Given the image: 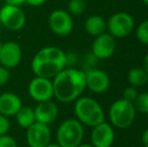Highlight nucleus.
<instances>
[{
    "mask_svg": "<svg viewBox=\"0 0 148 147\" xmlns=\"http://www.w3.org/2000/svg\"><path fill=\"white\" fill-rule=\"evenodd\" d=\"M84 138V127L78 119H68L57 131V143L62 147H77Z\"/></svg>",
    "mask_w": 148,
    "mask_h": 147,
    "instance_id": "4",
    "label": "nucleus"
},
{
    "mask_svg": "<svg viewBox=\"0 0 148 147\" xmlns=\"http://www.w3.org/2000/svg\"><path fill=\"white\" fill-rule=\"evenodd\" d=\"M148 74L142 68H133L128 73V82L132 87H142L147 84Z\"/></svg>",
    "mask_w": 148,
    "mask_h": 147,
    "instance_id": "19",
    "label": "nucleus"
},
{
    "mask_svg": "<svg viewBox=\"0 0 148 147\" xmlns=\"http://www.w3.org/2000/svg\"><path fill=\"white\" fill-rule=\"evenodd\" d=\"M15 117H16L17 124L21 128H24V129H27L34 122H36V120H35L34 109H32L31 107L28 106L25 107L22 106L19 109V111L16 113Z\"/></svg>",
    "mask_w": 148,
    "mask_h": 147,
    "instance_id": "18",
    "label": "nucleus"
},
{
    "mask_svg": "<svg viewBox=\"0 0 148 147\" xmlns=\"http://www.w3.org/2000/svg\"><path fill=\"white\" fill-rule=\"evenodd\" d=\"M75 114L82 124L96 127L105 122V114L101 105L90 97H80L75 103Z\"/></svg>",
    "mask_w": 148,
    "mask_h": 147,
    "instance_id": "3",
    "label": "nucleus"
},
{
    "mask_svg": "<svg viewBox=\"0 0 148 147\" xmlns=\"http://www.w3.org/2000/svg\"><path fill=\"white\" fill-rule=\"evenodd\" d=\"M143 69L146 71V73L148 74V53L145 55L144 59H143Z\"/></svg>",
    "mask_w": 148,
    "mask_h": 147,
    "instance_id": "30",
    "label": "nucleus"
},
{
    "mask_svg": "<svg viewBox=\"0 0 148 147\" xmlns=\"http://www.w3.org/2000/svg\"><path fill=\"white\" fill-rule=\"evenodd\" d=\"M28 94L35 102L40 103L49 101L53 98V86L51 79L36 77L28 85Z\"/></svg>",
    "mask_w": 148,
    "mask_h": 147,
    "instance_id": "9",
    "label": "nucleus"
},
{
    "mask_svg": "<svg viewBox=\"0 0 148 147\" xmlns=\"http://www.w3.org/2000/svg\"><path fill=\"white\" fill-rule=\"evenodd\" d=\"M85 30L92 36H98L107 30V21L102 16L92 15L85 22Z\"/></svg>",
    "mask_w": 148,
    "mask_h": 147,
    "instance_id": "17",
    "label": "nucleus"
},
{
    "mask_svg": "<svg viewBox=\"0 0 148 147\" xmlns=\"http://www.w3.org/2000/svg\"><path fill=\"white\" fill-rule=\"evenodd\" d=\"M85 79L86 87L96 94L106 92L110 87L109 76L101 70L93 69L85 72Z\"/></svg>",
    "mask_w": 148,
    "mask_h": 147,
    "instance_id": "13",
    "label": "nucleus"
},
{
    "mask_svg": "<svg viewBox=\"0 0 148 147\" xmlns=\"http://www.w3.org/2000/svg\"><path fill=\"white\" fill-rule=\"evenodd\" d=\"M147 84H148V80H147Z\"/></svg>",
    "mask_w": 148,
    "mask_h": 147,
    "instance_id": "36",
    "label": "nucleus"
},
{
    "mask_svg": "<svg viewBox=\"0 0 148 147\" xmlns=\"http://www.w3.org/2000/svg\"><path fill=\"white\" fill-rule=\"evenodd\" d=\"M142 144L144 147H148V128L144 130L142 134Z\"/></svg>",
    "mask_w": 148,
    "mask_h": 147,
    "instance_id": "29",
    "label": "nucleus"
},
{
    "mask_svg": "<svg viewBox=\"0 0 148 147\" xmlns=\"http://www.w3.org/2000/svg\"><path fill=\"white\" fill-rule=\"evenodd\" d=\"M45 147H62V146H60L59 143H51H51H49Z\"/></svg>",
    "mask_w": 148,
    "mask_h": 147,
    "instance_id": "31",
    "label": "nucleus"
},
{
    "mask_svg": "<svg viewBox=\"0 0 148 147\" xmlns=\"http://www.w3.org/2000/svg\"><path fill=\"white\" fill-rule=\"evenodd\" d=\"M136 37L141 43L148 44V19L142 21L137 26Z\"/></svg>",
    "mask_w": 148,
    "mask_h": 147,
    "instance_id": "22",
    "label": "nucleus"
},
{
    "mask_svg": "<svg viewBox=\"0 0 148 147\" xmlns=\"http://www.w3.org/2000/svg\"><path fill=\"white\" fill-rule=\"evenodd\" d=\"M34 114L36 122L49 125V124L53 123L56 118L58 117L59 109H58L56 103L49 100L38 103V105L34 108Z\"/></svg>",
    "mask_w": 148,
    "mask_h": 147,
    "instance_id": "15",
    "label": "nucleus"
},
{
    "mask_svg": "<svg viewBox=\"0 0 148 147\" xmlns=\"http://www.w3.org/2000/svg\"><path fill=\"white\" fill-rule=\"evenodd\" d=\"M142 1H143V3H144L145 5L148 6V0H142Z\"/></svg>",
    "mask_w": 148,
    "mask_h": 147,
    "instance_id": "33",
    "label": "nucleus"
},
{
    "mask_svg": "<svg viewBox=\"0 0 148 147\" xmlns=\"http://www.w3.org/2000/svg\"><path fill=\"white\" fill-rule=\"evenodd\" d=\"M68 59L57 46H45L39 49L31 61V70L36 77L53 79L64 69Z\"/></svg>",
    "mask_w": 148,
    "mask_h": 147,
    "instance_id": "2",
    "label": "nucleus"
},
{
    "mask_svg": "<svg viewBox=\"0 0 148 147\" xmlns=\"http://www.w3.org/2000/svg\"><path fill=\"white\" fill-rule=\"evenodd\" d=\"M133 105L136 111L142 114H148V92L138 94Z\"/></svg>",
    "mask_w": 148,
    "mask_h": 147,
    "instance_id": "21",
    "label": "nucleus"
},
{
    "mask_svg": "<svg viewBox=\"0 0 148 147\" xmlns=\"http://www.w3.org/2000/svg\"><path fill=\"white\" fill-rule=\"evenodd\" d=\"M86 10V1L84 0H70L68 3V12L71 15H82Z\"/></svg>",
    "mask_w": 148,
    "mask_h": 147,
    "instance_id": "20",
    "label": "nucleus"
},
{
    "mask_svg": "<svg viewBox=\"0 0 148 147\" xmlns=\"http://www.w3.org/2000/svg\"><path fill=\"white\" fill-rule=\"evenodd\" d=\"M22 59V49L15 41H7L2 44L0 51V64L3 67L11 70L20 64Z\"/></svg>",
    "mask_w": 148,
    "mask_h": 147,
    "instance_id": "12",
    "label": "nucleus"
},
{
    "mask_svg": "<svg viewBox=\"0 0 148 147\" xmlns=\"http://www.w3.org/2000/svg\"><path fill=\"white\" fill-rule=\"evenodd\" d=\"M84 1H88V0H84Z\"/></svg>",
    "mask_w": 148,
    "mask_h": 147,
    "instance_id": "35",
    "label": "nucleus"
},
{
    "mask_svg": "<svg viewBox=\"0 0 148 147\" xmlns=\"http://www.w3.org/2000/svg\"><path fill=\"white\" fill-rule=\"evenodd\" d=\"M116 51V38L110 34H102L96 36L92 43V53L97 59H107Z\"/></svg>",
    "mask_w": 148,
    "mask_h": 147,
    "instance_id": "11",
    "label": "nucleus"
},
{
    "mask_svg": "<svg viewBox=\"0 0 148 147\" xmlns=\"http://www.w3.org/2000/svg\"><path fill=\"white\" fill-rule=\"evenodd\" d=\"M0 147H18L17 142L12 136L8 134L0 136Z\"/></svg>",
    "mask_w": 148,
    "mask_h": 147,
    "instance_id": "24",
    "label": "nucleus"
},
{
    "mask_svg": "<svg viewBox=\"0 0 148 147\" xmlns=\"http://www.w3.org/2000/svg\"><path fill=\"white\" fill-rule=\"evenodd\" d=\"M47 1V0H25V3H27L30 6H33V7H37V6L45 4Z\"/></svg>",
    "mask_w": 148,
    "mask_h": 147,
    "instance_id": "27",
    "label": "nucleus"
},
{
    "mask_svg": "<svg viewBox=\"0 0 148 147\" xmlns=\"http://www.w3.org/2000/svg\"><path fill=\"white\" fill-rule=\"evenodd\" d=\"M134 29V19L127 12H117L107 20V30L115 38L128 36Z\"/></svg>",
    "mask_w": 148,
    "mask_h": 147,
    "instance_id": "6",
    "label": "nucleus"
},
{
    "mask_svg": "<svg viewBox=\"0 0 148 147\" xmlns=\"http://www.w3.org/2000/svg\"><path fill=\"white\" fill-rule=\"evenodd\" d=\"M9 128H10L9 118L0 114V136L4 135V134H7Z\"/></svg>",
    "mask_w": 148,
    "mask_h": 147,
    "instance_id": "25",
    "label": "nucleus"
},
{
    "mask_svg": "<svg viewBox=\"0 0 148 147\" xmlns=\"http://www.w3.org/2000/svg\"><path fill=\"white\" fill-rule=\"evenodd\" d=\"M5 4H10V5L21 6L22 4L25 3V0H3Z\"/></svg>",
    "mask_w": 148,
    "mask_h": 147,
    "instance_id": "28",
    "label": "nucleus"
},
{
    "mask_svg": "<svg viewBox=\"0 0 148 147\" xmlns=\"http://www.w3.org/2000/svg\"><path fill=\"white\" fill-rule=\"evenodd\" d=\"M137 96H138V92L135 89V87H128V88H126L123 91V99L130 103H134Z\"/></svg>",
    "mask_w": 148,
    "mask_h": 147,
    "instance_id": "23",
    "label": "nucleus"
},
{
    "mask_svg": "<svg viewBox=\"0 0 148 147\" xmlns=\"http://www.w3.org/2000/svg\"><path fill=\"white\" fill-rule=\"evenodd\" d=\"M2 44H3V43L1 42V41H0V51H1V47H2Z\"/></svg>",
    "mask_w": 148,
    "mask_h": 147,
    "instance_id": "34",
    "label": "nucleus"
},
{
    "mask_svg": "<svg viewBox=\"0 0 148 147\" xmlns=\"http://www.w3.org/2000/svg\"><path fill=\"white\" fill-rule=\"evenodd\" d=\"M9 79H10V70H8L7 68L3 67V66H0V87L7 84Z\"/></svg>",
    "mask_w": 148,
    "mask_h": 147,
    "instance_id": "26",
    "label": "nucleus"
},
{
    "mask_svg": "<svg viewBox=\"0 0 148 147\" xmlns=\"http://www.w3.org/2000/svg\"><path fill=\"white\" fill-rule=\"evenodd\" d=\"M49 25L51 31L59 36L71 34L74 28L73 17L64 9H56L49 16Z\"/></svg>",
    "mask_w": 148,
    "mask_h": 147,
    "instance_id": "8",
    "label": "nucleus"
},
{
    "mask_svg": "<svg viewBox=\"0 0 148 147\" xmlns=\"http://www.w3.org/2000/svg\"><path fill=\"white\" fill-rule=\"evenodd\" d=\"M77 147H94V146L92 145V144H82L81 143L80 145H78Z\"/></svg>",
    "mask_w": 148,
    "mask_h": 147,
    "instance_id": "32",
    "label": "nucleus"
},
{
    "mask_svg": "<svg viewBox=\"0 0 148 147\" xmlns=\"http://www.w3.org/2000/svg\"><path fill=\"white\" fill-rule=\"evenodd\" d=\"M21 107V99L14 93L7 92L0 95V114L6 117L15 116Z\"/></svg>",
    "mask_w": 148,
    "mask_h": 147,
    "instance_id": "16",
    "label": "nucleus"
},
{
    "mask_svg": "<svg viewBox=\"0 0 148 147\" xmlns=\"http://www.w3.org/2000/svg\"><path fill=\"white\" fill-rule=\"evenodd\" d=\"M0 22L11 31L22 29L26 23V15L20 6L5 4L0 9Z\"/></svg>",
    "mask_w": 148,
    "mask_h": 147,
    "instance_id": "7",
    "label": "nucleus"
},
{
    "mask_svg": "<svg viewBox=\"0 0 148 147\" xmlns=\"http://www.w3.org/2000/svg\"><path fill=\"white\" fill-rule=\"evenodd\" d=\"M53 97L62 103H71L80 98L86 90L85 72L76 69H66L53 79Z\"/></svg>",
    "mask_w": 148,
    "mask_h": 147,
    "instance_id": "1",
    "label": "nucleus"
},
{
    "mask_svg": "<svg viewBox=\"0 0 148 147\" xmlns=\"http://www.w3.org/2000/svg\"><path fill=\"white\" fill-rule=\"evenodd\" d=\"M109 116L112 125L119 129H125L133 124L136 117V110L133 103L128 102L122 98L115 101L111 105Z\"/></svg>",
    "mask_w": 148,
    "mask_h": 147,
    "instance_id": "5",
    "label": "nucleus"
},
{
    "mask_svg": "<svg viewBox=\"0 0 148 147\" xmlns=\"http://www.w3.org/2000/svg\"><path fill=\"white\" fill-rule=\"evenodd\" d=\"M25 137L29 147H45L51 143V132L49 125L34 122L26 129Z\"/></svg>",
    "mask_w": 148,
    "mask_h": 147,
    "instance_id": "10",
    "label": "nucleus"
},
{
    "mask_svg": "<svg viewBox=\"0 0 148 147\" xmlns=\"http://www.w3.org/2000/svg\"><path fill=\"white\" fill-rule=\"evenodd\" d=\"M0 95H1V93H0Z\"/></svg>",
    "mask_w": 148,
    "mask_h": 147,
    "instance_id": "37",
    "label": "nucleus"
},
{
    "mask_svg": "<svg viewBox=\"0 0 148 147\" xmlns=\"http://www.w3.org/2000/svg\"><path fill=\"white\" fill-rule=\"evenodd\" d=\"M115 139V132L110 124L103 122L93 128L91 134L92 145L94 147H111Z\"/></svg>",
    "mask_w": 148,
    "mask_h": 147,
    "instance_id": "14",
    "label": "nucleus"
}]
</instances>
